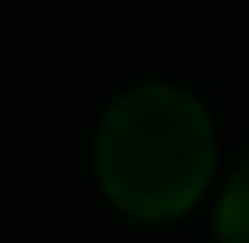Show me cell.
<instances>
[{"label": "cell", "mask_w": 249, "mask_h": 243, "mask_svg": "<svg viewBox=\"0 0 249 243\" xmlns=\"http://www.w3.org/2000/svg\"><path fill=\"white\" fill-rule=\"evenodd\" d=\"M216 232H222V243H249V155L238 161V171H232L227 188H222Z\"/></svg>", "instance_id": "cell-2"}, {"label": "cell", "mask_w": 249, "mask_h": 243, "mask_svg": "<svg viewBox=\"0 0 249 243\" xmlns=\"http://www.w3.org/2000/svg\"><path fill=\"white\" fill-rule=\"evenodd\" d=\"M216 171V127L194 94L172 83L127 89L94 133V177L116 210L172 221L205 194Z\"/></svg>", "instance_id": "cell-1"}]
</instances>
